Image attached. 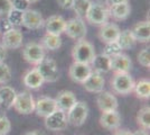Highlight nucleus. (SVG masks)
<instances>
[{"label":"nucleus","mask_w":150,"mask_h":135,"mask_svg":"<svg viewBox=\"0 0 150 135\" xmlns=\"http://www.w3.org/2000/svg\"><path fill=\"white\" fill-rule=\"evenodd\" d=\"M110 86L114 94L125 96L133 91L134 80L129 72H117L110 80Z\"/></svg>","instance_id":"f257e3e1"},{"label":"nucleus","mask_w":150,"mask_h":135,"mask_svg":"<svg viewBox=\"0 0 150 135\" xmlns=\"http://www.w3.org/2000/svg\"><path fill=\"white\" fill-rule=\"evenodd\" d=\"M94 56H95V50L93 44L85 39L77 41L72 49V58L74 62L90 64Z\"/></svg>","instance_id":"f03ea898"},{"label":"nucleus","mask_w":150,"mask_h":135,"mask_svg":"<svg viewBox=\"0 0 150 135\" xmlns=\"http://www.w3.org/2000/svg\"><path fill=\"white\" fill-rule=\"evenodd\" d=\"M109 17H110L109 9L105 5H103L101 2H92L88 14L85 16V19L92 25L102 26L108 23Z\"/></svg>","instance_id":"7ed1b4c3"},{"label":"nucleus","mask_w":150,"mask_h":135,"mask_svg":"<svg viewBox=\"0 0 150 135\" xmlns=\"http://www.w3.org/2000/svg\"><path fill=\"white\" fill-rule=\"evenodd\" d=\"M88 115V107L86 103L84 101H76L72 106V108L66 113V118L67 123L73 125V126H82Z\"/></svg>","instance_id":"20e7f679"},{"label":"nucleus","mask_w":150,"mask_h":135,"mask_svg":"<svg viewBox=\"0 0 150 135\" xmlns=\"http://www.w3.org/2000/svg\"><path fill=\"white\" fill-rule=\"evenodd\" d=\"M36 69L40 73L44 82H56L59 78V71L55 60L44 58V60L36 65Z\"/></svg>","instance_id":"39448f33"},{"label":"nucleus","mask_w":150,"mask_h":135,"mask_svg":"<svg viewBox=\"0 0 150 135\" xmlns=\"http://www.w3.org/2000/svg\"><path fill=\"white\" fill-rule=\"evenodd\" d=\"M13 107L15 110L21 115H29L35 110V100L28 91H21L17 94L16 99L13 101Z\"/></svg>","instance_id":"423d86ee"},{"label":"nucleus","mask_w":150,"mask_h":135,"mask_svg":"<svg viewBox=\"0 0 150 135\" xmlns=\"http://www.w3.org/2000/svg\"><path fill=\"white\" fill-rule=\"evenodd\" d=\"M64 33L69 39H74L76 42L81 41V39H85V36H86V25L82 18L75 17V18H72L66 21Z\"/></svg>","instance_id":"0eeeda50"},{"label":"nucleus","mask_w":150,"mask_h":135,"mask_svg":"<svg viewBox=\"0 0 150 135\" xmlns=\"http://www.w3.org/2000/svg\"><path fill=\"white\" fill-rule=\"evenodd\" d=\"M23 56L26 62H28L29 64L37 65L44 60L45 50L40 43L30 42V43L26 44V46L24 47Z\"/></svg>","instance_id":"6e6552de"},{"label":"nucleus","mask_w":150,"mask_h":135,"mask_svg":"<svg viewBox=\"0 0 150 135\" xmlns=\"http://www.w3.org/2000/svg\"><path fill=\"white\" fill-rule=\"evenodd\" d=\"M67 118H66V113L62 110L57 109L53 114L47 116L45 118V127L53 132H59L67 127Z\"/></svg>","instance_id":"1a4fd4ad"},{"label":"nucleus","mask_w":150,"mask_h":135,"mask_svg":"<svg viewBox=\"0 0 150 135\" xmlns=\"http://www.w3.org/2000/svg\"><path fill=\"white\" fill-rule=\"evenodd\" d=\"M23 33L18 28H11L2 34L1 44L6 47L7 50H17L23 45Z\"/></svg>","instance_id":"9d476101"},{"label":"nucleus","mask_w":150,"mask_h":135,"mask_svg":"<svg viewBox=\"0 0 150 135\" xmlns=\"http://www.w3.org/2000/svg\"><path fill=\"white\" fill-rule=\"evenodd\" d=\"M91 73H92L91 65L85 64V63H79V62H73V64L69 66V78L77 84H83Z\"/></svg>","instance_id":"9b49d317"},{"label":"nucleus","mask_w":150,"mask_h":135,"mask_svg":"<svg viewBox=\"0 0 150 135\" xmlns=\"http://www.w3.org/2000/svg\"><path fill=\"white\" fill-rule=\"evenodd\" d=\"M45 20L42 16V14L34 10V9H27L23 13V23L21 26H25L28 29H39L44 26Z\"/></svg>","instance_id":"f8f14e48"},{"label":"nucleus","mask_w":150,"mask_h":135,"mask_svg":"<svg viewBox=\"0 0 150 135\" xmlns=\"http://www.w3.org/2000/svg\"><path fill=\"white\" fill-rule=\"evenodd\" d=\"M55 110H57V106L54 98L50 97H40L35 101V113L39 117L46 118L47 116L53 114Z\"/></svg>","instance_id":"ddd939ff"},{"label":"nucleus","mask_w":150,"mask_h":135,"mask_svg":"<svg viewBox=\"0 0 150 135\" xmlns=\"http://www.w3.org/2000/svg\"><path fill=\"white\" fill-rule=\"evenodd\" d=\"M96 105L99 109L104 111H111V110L118 109V99L113 94L109 91H101L96 97Z\"/></svg>","instance_id":"4468645a"},{"label":"nucleus","mask_w":150,"mask_h":135,"mask_svg":"<svg viewBox=\"0 0 150 135\" xmlns=\"http://www.w3.org/2000/svg\"><path fill=\"white\" fill-rule=\"evenodd\" d=\"M82 84H83L84 89L88 91V92L100 94L101 91H103V89H104L105 80H104V78L101 73L92 71V73L88 76V79Z\"/></svg>","instance_id":"2eb2a0df"},{"label":"nucleus","mask_w":150,"mask_h":135,"mask_svg":"<svg viewBox=\"0 0 150 135\" xmlns=\"http://www.w3.org/2000/svg\"><path fill=\"white\" fill-rule=\"evenodd\" d=\"M100 125L109 131H115L121 125V116L118 110H111V111H104L100 116Z\"/></svg>","instance_id":"dca6fc26"},{"label":"nucleus","mask_w":150,"mask_h":135,"mask_svg":"<svg viewBox=\"0 0 150 135\" xmlns=\"http://www.w3.org/2000/svg\"><path fill=\"white\" fill-rule=\"evenodd\" d=\"M65 25H66V20L64 19L62 16H59V15L50 16L44 23V26L45 28H46V33L53 34V35H58V36H61V34L64 33Z\"/></svg>","instance_id":"f3484780"},{"label":"nucleus","mask_w":150,"mask_h":135,"mask_svg":"<svg viewBox=\"0 0 150 135\" xmlns=\"http://www.w3.org/2000/svg\"><path fill=\"white\" fill-rule=\"evenodd\" d=\"M120 32L121 31H120L118 25L112 24V23H106V24L101 26L100 31H99V39L104 44L117 42V39L119 37Z\"/></svg>","instance_id":"a211bd4d"},{"label":"nucleus","mask_w":150,"mask_h":135,"mask_svg":"<svg viewBox=\"0 0 150 135\" xmlns=\"http://www.w3.org/2000/svg\"><path fill=\"white\" fill-rule=\"evenodd\" d=\"M76 97L72 91L69 90H63L61 91L55 98V103H56L57 109L62 110L64 113H67L72 106L76 103Z\"/></svg>","instance_id":"6ab92c4d"},{"label":"nucleus","mask_w":150,"mask_h":135,"mask_svg":"<svg viewBox=\"0 0 150 135\" xmlns=\"http://www.w3.org/2000/svg\"><path fill=\"white\" fill-rule=\"evenodd\" d=\"M110 61H111V70L114 71V73L129 72L132 68L131 59L125 54H122V53H119L112 58H110Z\"/></svg>","instance_id":"aec40b11"},{"label":"nucleus","mask_w":150,"mask_h":135,"mask_svg":"<svg viewBox=\"0 0 150 135\" xmlns=\"http://www.w3.org/2000/svg\"><path fill=\"white\" fill-rule=\"evenodd\" d=\"M131 33L136 42L140 43H148L150 39V24L149 21L144 20L139 21L132 27Z\"/></svg>","instance_id":"412c9836"},{"label":"nucleus","mask_w":150,"mask_h":135,"mask_svg":"<svg viewBox=\"0 0 150 135\" xmlns=\"http://www.w3.org/2000/svg\"><path fill=\"white\" fill-rule=\"evenodd\" d=\"M16 96H17V92L13 87L1 86L0 87V106L4 109H10L13 107Z\"/></svg>","instance_id":"4be33fe9"},{"label":"nucleus","mask_w":150,"mask_h":135,"mask_svg":"<svg viewBox=\"0 0 150 135\" xmlns=\"http://www.w3.org/2000/svg\"><path fill=\"white\" fill-rule=\"evenodd\" d=\"M23 82L29 89H39L44 84V80L40 76V73L37 71V69L34 68L26 72L25 76L23 77Z\"/></svg>","instance_id":"5701e85b"},{"label":"nucleus","mask_w":150,"mask_h":135,"mask_svg":"<svg viewBox=\"0 0 150 135\" xmlns=\"http://www.w3.org/2000/svg\"><path fill=\"white\" fill-rule=\"evenodd\" d=\"M91 68H92V71H95V72H99V73H108L111 71V61H110V58L104 55L103 53L101 54H95L94 59L92 60V62L90 63Z\"/></svg>","instance_id":"b1692460"},{"label":"nucleus","mask_w":150,"mask_h":135,"mask_svg":"<svg viewBox=\"0 0 150 135\" xmlns=\"http://www.w3.org/2000/svg\"><path fill=\"white\" fill-rule=\"evenodd\" d=\"M109 9V15L110 17L114 18L115 20H125L127 19L130 13H131V8L129 2H123V4H118V5H113V6L108 7Z\"/></svg>","instance_id":"393cba45"},{"label":"nucleus","mask_w":150,"mask_h":135,"mask_svg":"<svg viewBox=\"0 0 150 135\" xmlns=\"http://www.w3.org/2000/svg\"><path fill=\"white\" fill-rule=\"evenodd\" d=\"M42 46L44 47V50L48 51H56L62 46V39L58 35H53L46 33L44 37L42 39Z\"/></svg>","instance_id":"a878e982"},{"label":"nucleus","mask_w":150,"mask_h":135,"mask_svg":"<svg viewBox=\"0 0 150 135\" xmlns=\"http://www.w3.org/2000/svg\"><path fill=\"white\" fill-rule=\"evenodd\" d=\"M117 43L119 44L121 47V50H130L131 47L134 46V44L137 43L136 39L133 37L131 33V29H125L122 32H120L119 37L117 39Z\"/></svg>","instance_id":"bb28decb"},{"label":"nucleus","mask_w":150,"mask_h":135,"mask_svg":"<svg viewBox=\"0 0 150 135\" xmlns=\"http://www.w3.org/2000/svg\"><path fill=\"white\" fill-rule=\"evenodd\" d=\"M133 91L138 98L149 99L150 96V81L148 79H140L138 82H134Z\"/></svg>","instance_id":"cd10ccee"},{"label":"nucleus","mask_w":150,"mask_h":135,"mask_svg":"<svg viewBox=\"0 0 150 135\" xmlns=\"http://www.w3.org/2000/svg\"><path fill=\"white\" fill-rule=\"evenodd\" d=\"M137 123L142 129L149 131L150 129V108L149 106H144L138 111Z\"/></svg>","instance_id":"c85d7f7f"},{"label":"nucleus","mask_w":150,"mask_h":135,"mask_svg":"<svg viewBox=\"0 0 150 135\" xmlns=\"http://www.w3.org/2000/svg\"><path fill=\"white\" fill-rule=\"evenodd\" d=\"M92 1L91 0H75L74 1V6H73V10L76 14V17L79 18H83L86 16L88 9L91 7Z\"/></svg>","instance_id":"c756f323"},{"label":"nucleus","mask_w":150,"mask_h":135,"mask_svg":"<svg viewBox=\"0 0 150 135\" xmlns=\"http://www.w3.org/2000/svg\"><path fill=\"white\" fill-rule=\"evenodd\" d=\"M7 20L11 24L13 27L15 26H21L23 23V11H19L17 9H11L7 15Z\"/></svg>","instance_id":"7c9ffc66"},{"label":"nucleus","mask_w":150,"mask_h":135,"mask_svg":"<svg viewBox=\"0 0 150 135\" xmlns=\"http://www.w3.org/2000/svg\"><path fill=\"white\" fill-rule=\"evenodd\" d=\"M11 80V69L5 62H0V84H6Z\"/></svg>","instance_id":"2f4dec72"},{"label":"nucleus","mask_w":150,"mask_h":135,"mask_svg":"<svg viewBox=\"0 0 150 135\" xmlns=\"http://www.w3.org/2000/svg\"><path fill=\"white\" fill-rule=\"evenodd\" d=\"M121 52H122V50H121V47H120L119 44L117 42L106 43L104 49H103V54L106 55V56H109V58H112V56L119 54Z\"/></svg>","instance_id":"473e14b6"},{"label":"nucleus","mask_w":150,"mask_h":135,"mask_svg":"<svg viewBox=\"0 0 150 135\" xmlns=\"http://www.w3.org/2000/svg\"><path fill=\"white\" fill-rule=\"evenodd\" d=\"M137 60L139 64L142 65L144 68H149L150 66V52L149 49H142L141 51L138 53Z\"/></svg>","instance_id":"72a5a7b5"},{"label":"nucleus","mask_w":150,"mask_h":135,"mask_svg":"<svg viewBox=\"0 0 150 135\" xmlns=\"http://www.w3.org/2000/svg\"><path fill=\"white\" fill-rule=\"evenodd\" d=\"M11 131V122L5 115L0 116V135H8Z\"/></svg>","instance_id":"f704fd0d"},{"label":"nucleus","mask_w":150,"mask_h":135,"mask_svg":"<svg viewBox=\"0 0 150 135\" xmlns=\"http://www.w3.org/2000/svg\"><path fill=\"white\" fill-rule=\"evenodd\" d=\"M13 9V0H0V17L7 16Z\"/></svg>","instance_id":"c9c22d12"},{"label":"nucleus","mask_w":150,"mask_h":135,"mask_svg":"<svg viewBox=\"0 0 150 135\" xmlns=\"http://www.w3.org/2000/svg\"><path fill=\"white\" fill-rule=\"evenodd\" d=\"M30 4L28 2V0H13V8L17 9L19 11H25L27 9H29Z\"/></svg>","instance_id":"e433bc0d"},{"label":"nucleus","mask_w":150,"mask_h":135,"mask_svg":"<svg viewBox=\"0 0 150 135\" xmlns=\"http://www.w3.org/2000/svg\"><path fill=\"white\" fill-rule=\"evenodd\" d=\"M74 1L75 0H57V4L58 6L61 7L62 9H72L73 6H74Z\"/></svg>","instance_id":"4c0bfd02"},{"label":"nucleus","mask_w":150,"mask_h":135,"mask_svg":"<svg viewBox=\"0 0 150 135\" xmlns=\"http://www.w3.org/2000/svg\"><path fill=\"white\" fill-rule=\"evenodd\" d=\"M123 2H129V0H105V6L110 7L118 4H123Z\"/></svg>","instance_id":"58836bf2"},{"label":"nucleus","mask_w":150,"mask_h":135,"mask_svg":"<svg viewBox=\"0 0 150 135\" xmlns=\"http://www.w3.org/2000/svg\"><path fill=\"white\" fill-rule=\"evenodd\" d=\"M7 56V49L2 44H0V62H5Z\"/></svg>","instance_id":"ea45409f"},{"label":"nucleus","mask_w":150,"mask_h":135,"mask_svg":"<svg viewBox=\"0 0 150 135\" xmlns=\"http://www.w3.org/2000/svg\"><path fill=\"white\" fill-rule=\"evenodd\" d=\"M11 28H13V27L11 26V24H10L8 20H4V21H2V25L0 26V31L2 29L4 33L7 32V31H9V29H11Z\"/></svg>","instance_id":"a19ab883"},{"label":"nucleus","mask_w":150,"mask_h":135,"mask_svg":"<svg viewBox=\"0 0 150 135\" xmlns=\"http://www.w3.org/2000/svg\"><path fill=\"white\" fill-rule=\"evenodd\" d=\"M112 135H132V132L128 131V129H115Z\"/></svg>","instance_id":"79ce46f5"},{"label":"nucleus","mask_w":150,"mask_h":135,"mask_svg":"<svg viewBox=\"0 0 150 135\" xmlns=\"http://www.w3.org/2000/svg\"><path fill=\"white\" fill-rule=\"evenodd\" d=\"M132 135H149V132L146 131V129H138V131H136V132H133Z\"/></svg>","instance_id":"37998d69"},{"label":"nucleus","mask_w":150,"mask_h":135,"mask_svg":"<svg viewBox=\"0 0 150 135\" xmlns=\"http://www.w3.org/2000/svg\"><path fill=\"white\" fill-rule=\"evenodd\" d=\"M24 135H44L43 133L38 132V131H29V132H26Z\"/></svg>","instance_id":"c03bdc74"},{"label":"nucleus","mask_w":150,"mask_h":135,"mask_svg":"<svg viewBox=\"0 0 150 135\" xmlns=\"http://www.w3.org/2000/svg\"><path fill=\"white\" fill-rule=\"evenodd\" d=\"M39 0H28V2L29 4H35V2H38Z\"/></svg>","instance_id":"a18cd8bd"},{"label":"nucleus","mask_w":150,"mask_h":135,"mask_svg":"<svg viewBox=\"0 0 150 135\" xmlns=\"http://www.w3.org/2000/svg\"><path fill=\"white\" fill-rule=\"evenodd\" d=\"M0 33H1V31H0Z\"/></svg>","instance_id":"49530a36"}]
</instances>
